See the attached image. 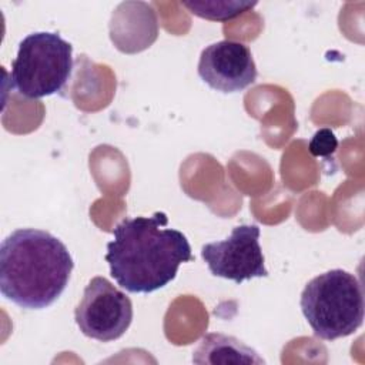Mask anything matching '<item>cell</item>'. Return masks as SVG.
Instances as JSON below:
<instances>
[{
    "label": "cell",
    "mask_w": 365,
    "mask_h": 365,
    "mask_svg": "<svg viewBox=\"0 0 365 365\" xmlns=\"http://www.w3.org/2000/svg\"><path fill=\"white\" fill-rule=\"evenodd\" d=\"M165 212L124 218L113 230L106 261L117 284L128 292L148 294L171 282L182 262L192 261L187 237L167 228Z\"/></svg>",
    "instance_id": "1"
},
{
    "label": "cell",
    "mask_w": 365,
    "mask_h": 365,
    "mask_svg": "<svg viewBox=\"0 0 365 365\" xmlns=\"http://www.w3.org/2000/svg\"><path fill=\"white\" fill-rule=\"evenodd\" d=\"M74 261L53 234L19 228L0 247V291L24 309L50 307L66 289Z\"/></svg>",
    "instance_id": "2"
},
{
    "label": "cell",
    "mask_w": 365,
    "mask_h": 365,
    "mask_svg": "<svg viewBox=\"0 0 365 365\" xmlns=\"http://www.w3.org/2000/svg\"><path fill=\"white\" fill-rule=\"evenodd\" d=\"M315 336L334 341L354 334L364 322L361 281L344 269H331L312 278L299 301Z\"/></svg>",
    "instance_id": "3"
},
{
    "label": "cell",
    "mask_w": 365,
    "mask_h": 365,
    "mask_svg": "<svg viewBox=\"0 0 365 365\" xmlns=\"http://www.w3.org/2000/svg\"><path fill=\"white\" fill-rule=\"evenodd\" d=\"M71 71L73 46L57 33L36 31L20 41L10 83L20 96L36 100L60 93Z\"/></svg>",
    "instance_id": "4"
},
{
    "label": "cell",
    "mask_w": 365,
    "mask_h": 365,
    "mask_svg": "<svg viewBox=\"0 0 365 365\" xmlns=\"http://www.w3.org/2000/svg\"><path fill=\"white\" fill-rule=\"evenodd\" d=\"M74 319L86 336L101 342L115 341L131 325L133 304L107 278L94 277L84 288Z\"/></svg>",
    "instance_id": "5"
},
{
    "label": "cell",
    "mask_w": 365,
    "mask_h": 365,
    "mask_svg": "<svg viewBox=\"0 0 365 365\" xmlns=\"http://www.w3.org/2000/svg\"><path fill=\"white\" fill-rule=\"evenodd\" d=\"M201 257L214 277L231 279L235 284L255 277H268L259 245V228L255 224L237 225L228 238L202 245Z\"/></svg>",
    "instance_id": "6"
},
{
    "label": "cell",
    "mask_w": 365,
    "mask_h": 365,
    "mask_svg": "<svg viewBox=\"0 0 365 365\" xmlns=\"http://www.w3.org/2000/svg\"><path fill=\"white\" fill-rule=\"evenodd\" d=\"M198 76L220 93L242 91L255 83L258 71L248 46L221 40L207 46L200 56Z\"/></svg>",
    "instance_id": "7"
},
{
    "label": "cell",
    "mask_w": 365,
    "mask_h": 365,
    "mask_svg": "<svg viewBox=\"0 0 365 365\" xmlns=\"http://www.w3.org/2000/svg\"><path fill=\"white\" fill-rule=\"evenodd\" d=\"M194 364L210 365H261L265 361L255 349L231 335L210 332L204 335L192 352Z\"/></svg>",
    "instance_id": "8"
},
{
    "label": "cell",
    "mask_w": 365,
    "mask_h": 365,
    "mask_svg": "<svg viewBox=\"0 0 365 365\" xmlns=\"http://www.w3.org/2000/svg\"><path fill=\"white\" fill-rule=\"evenodd\" d=\"M188 11L201 19L212 21L231 20L257 6V1H182L181 3Z\"/></svg>",
    "instance_id": "9"
},
{
    "label": "cell",
    "mask_w": 365,
    "mask_h": 365,
    "mask_svg": "<svg viewBox=\"0 0 365 365\" xmlns=\"http://www.w3.org/2000/svg\"><path fill=\"white\" fill-rule=\"evenodd\" d=\"M338 147V140L329 128H319L309 141V153L314 157H329L335 153Z\"/></svg>",
    "instance_id": "10"
}]
</instances>
